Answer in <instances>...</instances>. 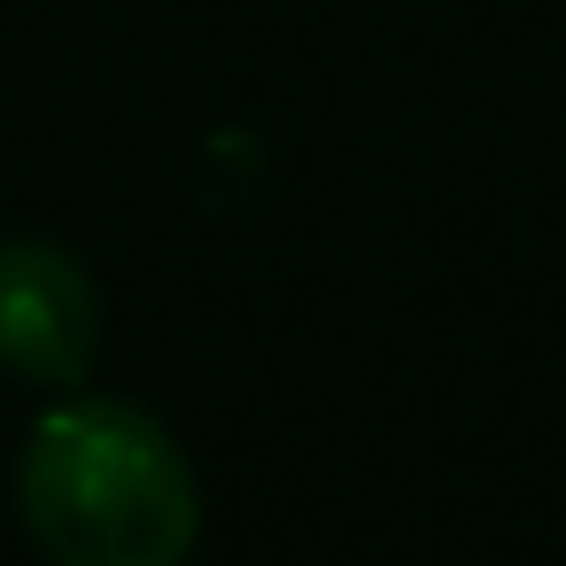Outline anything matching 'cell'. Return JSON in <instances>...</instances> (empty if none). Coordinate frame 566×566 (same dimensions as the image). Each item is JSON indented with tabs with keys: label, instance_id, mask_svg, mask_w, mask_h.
I'll return each instance as SVG.
<instances>
[{
	"label": "cell",
	"instance_id": "obj_2",
	"mask_svg": "<svg viewBox=\"0 0 566 566\" xmlns=\"http://www.w3.org/2000/svg\"><path fill=\"white\" fill-rule=\"evenodd\" d=\"M102 349V295L86 264L55 241L0 249V365L40 388H78Z\"/></svg>",
	"mask_w": 566,
	"mask_h": 566
},
{
	"label": "cell",
	"instance_id": "obj_1",
	"mask_svg": "<svg viewBox=\"0 0 566 566\" xmlns=\"http://www.w3.org/2000/svg\"><path fill=\"white\" fill-rule=\"evenodd\" d=\"M17 504L55 566H187L202 489L187 450L133 403H55L17 465Z\"/></svg>",
	"mask_w": 566,
	"mask_h": 566
}]
</instances>
